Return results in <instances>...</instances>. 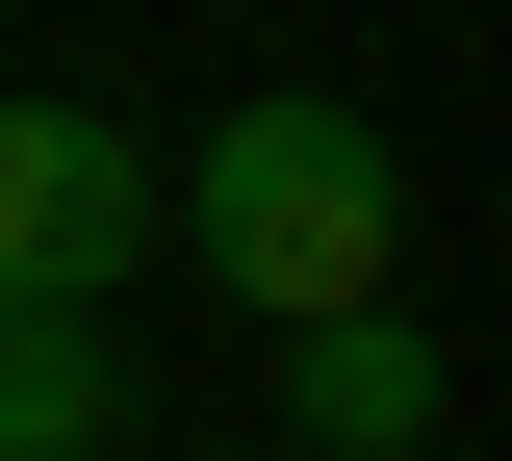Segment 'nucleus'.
Instances as JSON below:
<instances>
[{
	"label": "nucleus",
	"instance_id": "1",
	"mask_svg": "<svg viewBox=\"0 0 512 461\" xmlns=\"http://www.w3.org/2000/svg\"><path fill=\"white\" fill-rule=\"evenodd\" d=\"M154 231H180L256 333H333V308H384V257H410V154H384L333 77H256L231 129L154 180Z\"/></svg>",
	"mask_w": 512,
	"mask_h": 461
},
{
	"label": "nucleus",
	"instance_id": "2",
	"mask_svg": "<svg viewBox=\"0 0 512 461\" xmlns=\"http://www.w3.org/2000/svg\"><path fill=\"white\" fill-rule=\"evenodd\" d=\"M154 257V154L103 103H0V308H103Z\"/></svg>",
	"mask_w": 512,
	"mask_h": 461
},
{
	"label": "nucleus",
	"instance_id": "3",
	"mask_svg": "<svg viewBox=\"0 0 512 461\" xmlns=\"http://www.w3.org/2000/svg\"><path fill=\"white\" fill-rule=\"evenodd\" d=\"M436 333H410V308H333V333H282V436H308V461H410V436H436Z\"/></svg>",
	"mask_w": 512,
	"mask_h": 461
},
{
	"label": "nucleus",
	"instance_id": "4",
	"mask_svg": "<svg viewBox=\"0 0 512 461\" xmlns=\"http://www.w3.org/2000/svg\"><path fill=\"white\" fill-rule=\"evenodd\" d=\"M103 308H0V461H103Z\"/></svg>",
	"mask_w": 512,
	"mask_h": 461
}]
</instances>
